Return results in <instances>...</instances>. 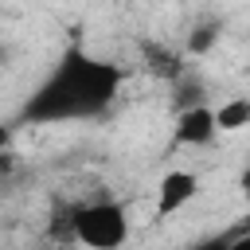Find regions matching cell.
Returning <instances> with one entry per match:
<instances>
[{
	"instance_id": "3957f363",
	"label": "cell",
	"mask_w": 250,
	"mask_h": 250,
	"mask_svg": "<svg viewBox=\"0 0 250 250\" xmlns=\"http://www.w3.org/2000/svg\"><path fill=\"white\" fill-rule=\"evenodd\" d=\"M219 137V125H215V109L207 102H195V105H184L176 109V121H172V141L180 148H203Z\"/></svg>"
},
{
	"instance_id": "5b68a950",
	"label": "cell",
	"mask_w": 250,
	"mask_h": 250,
	"mask_svg": "<svg viewBox=\"0 0 250 250\" xmlns=\"http://www.w3.org/2000/svg\"><path fill=\"white\" fill-rule=\"evenodd\" d=\"M211 109H215L219 133H242V129H250V98H227V102H219Z\"/></svg>"
},
{
	"instance_id": "ba28073f",
	"label": "cell",
	"mask_w": 250,
	"mask_h": 250,
	"mask_svg": "<svg viewBox=\"0 0 250 250\" xmlns=\"http://www.w3.org/2000/svg\"><path fill=\"white\" fill-rule=\"evenodd\" d=\"M238 188H242V195H246V199H250V164H246V168H242V176H238Z\"/></svg>"
},
{
	"instance_id": "7a4b0ae2",
	"label": "cell",
	"mask_w": 250,
	"mask_h": 250,
	"mask_svg": "<svg viewBox=\"0 0 250 250\" xmlns=\"http://www.w3.org/2000/svg\"><path fill=\"white\" fill-rule=\"evenodd\" d=\"M129 238V211L117 199H94L82 207H70V242L94 246V250H117Z\"/></svg>"
},
{
	"instance_id": "52a82bcc",
	"label": "cell",
	"mask_w": 250,
	"mask_h": 250,
	"mask_svg": "<svg viewBox=\"0 0 250 250\" xmlns=\"http://www.w3.org/2000/svg\"><path fill=\"white\" fill-rule=\"evenodd\" d=\"M230 246H238V250H250V227H246L242 234H234V238H230Z\"/></svg>"
},
{
	"instance_id": "8992f818",
	"label": "cell",
	"mask_w": 250,
	"mask_h": 250,
	"mask_svg": "<svg viewBox=\"0 0 250 250\" xmlns=\"http://www.w3.org/2000/svg\"><path fill=\"white\" fill-rule=\"evenodd\" d=\"M219 39V23H203L195 35H191V43H188V51H207L211 43Z\"/></svg>"
},
{
	"instance_id": "6da1fadb",
	"label": "cell",
	"mask_w": 250,
	"mask_h": 250,
	"mask_svg": "<svg viewBox=\"0 0 250 250\" xmlns=\"http://www.w3.org/2000/svg\"><path fill=\"white\" fill-rule=\"evenodd\" d=\"M125 86V70L109 59L90 55L86 47H66L51 74L20 105V125H66L102 117Z\"/></svg>"
},
{
	"instance_id": "277c9868",
	"label": "cell",
	"mask_w": 250,
	"mask_h": 250,
	"mask_svg": "<svg viewBox=\"0 0 250 250\" xmlns=\"http://www.w3.org/2000/svg\"><path fill=\"white\" fill-rule=\"evenodd\" d=\"M195 195H199V176L195 172H188V168L164 172L160 184H156V219L180 215L188 203H195Z\"/></svg>"
}]
</instances>
